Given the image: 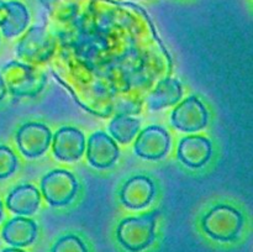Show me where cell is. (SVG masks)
I'll return each mask as SVG.
<instances>
[{"mask_svg":"<svg viewBox=\"0 0 253 252\" xmlns=\"http://www.w3.org/2000/svg\"><path fill=\"white\" fill-rule=\"evenodd\" d=\"M53 34L108 84L115 115L140 114L153 86L173 72L152 20L133 2L82 0L78 14Z\"/></svg>","mask_w":253,"mask_h":252,"instance_id":"1","label":"cell"},{"mask_svg":"<svg viewBox=\"0 0 253 252\" xmlns=\"http://www.w3.org/2000/svg\"><path fill=\"white\" fill-rule=\"evenodd\" d=\"M156 195V185L146 175H135L125 182L120 192L121 203L132 210L143 209L152 203Z\"/></svg>","mask_w":253,"mask_h":252,"instance_id":"14","label":"cell"},{"mask_svg":"<svg viewBox=\"0 0 253 252\" xmlns=\"http://www.w3.org/2000/svg\"><path fill=\"white\" fill-rule=\"evenodd\" d=\"M40 203V190L32 184L17 185L6 198V208L16 215L35 214L39 210Z\"/></svg>","mask_w":253,"mask_h":252,"instance_id":"17","label":"cell"},{"mask_svg":"<svg viewBox=\"0 0 253 252\" xmlns=\"http://www.w3.org/2000/svg\"><path fill=\"white\" fill-rule=\"evenodd\" d=\"M16 143L20 152L27 158L41 157L52 142V132L48 126L41 123H26L17 130Z\"/></svg>","mask_w":253,"mask_h":252,"instance_id":"10","label":"cell"},{"mask_svg":"<svg viewBox=\"0 0 253 252\" xmlns=\"http://www.w3.org/2000/svg\"><path fill=\"white\" fill-rule=\"evenodd\" d=\"M58 40L46 26L30 27L16 46V56L30 66L48 62L56 53Z\"/></svg>","mask_w":253,"mask_h":252,"instance_id":"4","label":"cell"},{"mask_svg":"<svg viewBox=\"0 0 253 252\" xmlns=\"http://www.w3.org/2000/svg\"><path fill=\"white\" fill-rule=\"evenodd\" d=\"M19 167V160L7 146L0 145V179H6Z\"/></svg>","mask_w":253,"mask_h":252,"instance_id":"21","label":"cell"},{"mask_svg":"<svg viewBox=\"0 0 253 252\" xmlns=\"http://www.w3.org/2000/svg\"><path fill=\"white\" fill-rule=\"evenodd\" d=\"M52 150L57 160L62 162H74L83 156L85 150V137L81 130L72 126H63L52 135Z\"/></svg>","mask_w":253,"mask_h":252,"instance_id":"12","label":"cell"},{"mask_svg":"<svg viewBox=\"0 0 253 252\" xmlns=\"http://www.w3.org/2000/svg\"><path fill=\"white\" fill-rule=\"evenodd\" d=\"M39 227L32 219L24 216L12 217L2 227L1 236L6 244L14 247H25L36 240Z\"/></svg>","mask_w":253,"mask_h":252,"instance_id":"16","label":"cell"},{"mask_svg":"<svg viewBox=\"0 0 253 252\" xmlns=\"http://www.w3.org/2000/svg\"><path fill=\"white\" fill-rule=\"evenodd\" d=\"M141 127V121L137 118H131L130 115L119 114L113 118L109 124V132L114 140L126 145L135 138Z\"/></svg>","mask_w":253,"mask_h":252,"instance_id":"19","label":"cell"},{"mask_svg":"<svg viewBox=\"0 0 253 252\" xmlns=\"http://www.w3.org/2000/svg\"><path fill=\"white\" fill-rule=\"evenodd\" d=\"M2 216H4V205H2L1 200H0V221H1Z\"/></svg>","mask_w":253,"mask_h":252,"instance_id":"26","label":"cell"},{"mask_svg":"<svg viewBox=\"0 0 253 252\" xmlns=\"http://www.w3.org/2000/svg\"><path fill=\"white\" fill-rule=\"evenodd\" d=\"M115 1H124V0H115Z\"/></svg>","mask_w":253,"mask_h":252,"instance_id":"27","label":"cell"},{"mask_svg":"<svg viewBox=\"0 0 253 252\" xmlns=\"http://www.w3.org/2000/svg\"><path fill=\"white\" fill-rule=\"evenodd\" d=\"M170 123L183 132H197L208 126L209 113L198 96L190 95L173 110Z\"/></svg>","mask_w":253,"mask_h":252,"instance_id":"8","label":"cell"},{"mask_svg":"<svg viewBox=\"0 0 253 252\" xmlns=\"http://www.w3.org/2000/svg\"><path fill=\"white\" fill-rule=\"evenodd\" d=\"M170 148V135L160 125L147 126L140 132L133 145L136 156L147 161L162 160Z\"/></svg>","mask_w":253,"mask_h":252,"instance_id":"9","label":"cell"},{"mask_svg":"<svg viewBox=\"0 0 253 252\" xmlns=\"http://www.w3.org/2000/svg\"><path fill=\"white\" fill-rule=\"evenodd\" d=\"M7 6L6 2H4L2 0H0V26L4 24V21L6 20L7 17Z\"/></svg>","mask_w":253,"mask_h":252,"instance_id":"23","label":"cell"},{"mask_svg":"<svg viewBox=\"0 0 253 252\" xmlns=\"http://www.w3.org/2000/svg\"><path fill=\"white\" fill-rule=\"evenodd\" d=\"M57 25L71 21L79 11L82 0H40Z\"/></svg>","mask_w":253,"mask_h":252,"instance_id":"20","label":"cell"},{"mask_svg":"<svg viewBox=\"0 0 253 252\" xmlns=\"http://www.w3.org/2000/svg\"><path fill=\"white\" fill-rule=\"evenodd\" d=\"M182 83L177 78L166 77L153 86L145 101L150 110H162L168 106L175 105L182 99Z\"/></svg>","mask_w":253,"mask_h":252,"instance_id":"15","label":"cell"},{"mask_svg":"<svg viewBox=\"0 0 253 252\" xmlns=\"http://www.w3.org/2000/svg\"><path fill=\"white\" fill-rule=\"evenodd\" d=\"M6 93H7V89H6V86H5L4 79H2L1 74H0V101H1L5 96H6Z\"/></svg>","mask_w":253,"mask_h":252,"instance_id":"24","label":"cell"},{"mask_svg":"<svg viewBox=\"0 0 253 252\" xmlns=\"http://www.w3.org/2000/svg\"><path fill=\"white\" fill-rule=\"evenodd\" d=\"M158 214V211H151L124 219L116 229V237L121 246L130 252H140L150 247L156 239Z\"/></svg>","mask_w":253,"mask_h":252,"instance_id":"5","label":"cell"},{"mask_svg":"<svg viewBox=\"0 0 253 252\" xmlns=\"http://www.w3.org/2000/svg\"><path fill=\"white\" fill-rule=\"evenodd\" d=\"M7 17L1 25V32L7 39L19 36L30 24V12L27 7L20 1H7Z\"/></svg>","mask_w":253,"mask_h":252,"instance_id":"18","label":"cell"},{"mask_svg":"<svg viewBox=\"0 0 253 252\" xmlns=\"http://www.w3.org/2000/svg\"><path fill=\"white\" fill-rule=\"evenodd\" d=\"M52 252H89L88 247L76 235H66L57 240L52 247Z\"/></svg>","mask_w":253,"mask_h":252,"instance_id":"22","label":"cell"},{"mask_svg":"<svg viewBox=\"0 0 253 252\" xmlns=\"http://www.w3.org/2000/svg\"><path fill=\"white\" fill-rule=\"evenodd\" d=\"M120 156L118 143L103 131L91 133L86 145V160L91 167L106 169L115 165Z\"/></svg>","mask_w":253,"mask_h":252,"instance_id":"11","label":"cell"},{"mask_svg":"<svg viewBox=\"0 0 253 252\" xmlns=\"http://www.w3.org/2000/svg\"><path fill=\"white\" fill-rule=\"evenodd\" d=\"M0 74L7 91L15 98H35L47 83V74L42 69L17 61L4 64Z\"/></svg>","mask_w":253,"mask_h":252,"instance_id":"3","label":"cell"},{"mask_svg":"<svg viewBox=\"0 0 253 252\" xmlns=\"http://www.w3.org/2000/svg\"><path fill=\"white\" fill-rule=\"evenodd\" d=\"M177 156L187 167L193 169L204 167L212 156L211 141L202 135L185 136L178 145Z\"/></svg>","mask_w":253,"mask_h":252,"instance_id":"13","label":"cell"},{"mask_svg":"<svg viewBox=\"0 0 253 252\" xmlns=\"http://www.w3.org/2000/svg\"><path fill=\"white\" fill-rule=\"evenodd\" d=\"M49 61L53 78L69 91L82 109L99 118L114 115V96L108 84L69 47L58 42L56 53Z\"/></svg>","mask_w":253,"mask_h":252,"instance_id":"2","label":"cell"},{"mask_svg":"<svg viewBox=\"0 0 253 252\" xmlns=\"http://www.w3.org/2000/svg\"><path fill=\"white\" fill-rule=\"evenodd\" d=\"M244 227V216L234 207L227 204L215 205L203 217V230L211 239L222 242L236 240Z\"/></svg>","mask_w":253,"mask_h":252,"instance_id":"6","label":"cell"},{"mask_svg":"<svg viewBox=\"0 0 253 252\" xmlns=\"http://www.w3.org/2000/svg\"><path fill=\"white\" fill-rule=\"evenodd\" d=\"M78 188V180L66 169L51 170L41 180L42 194L46 202L54 208L68 205L76 198Z\"/></svg>","mask_w":253,"mask_h":252,"instance_id":"7","label":"cell"},{"mask_svg":"<svg viewBox=\"0 0 253 252\" xmlns=\"http://www.w3.org/2000/svg\"><path fill=\"white\" fill-rule=\"evenodd\" d=\"M1 252H25V251H22V250H19L17 247H9V249L2 250Z\"/></svg>","mask_w":253,"mask_h":252,"instance_id":"25","label":"cell"}]
</instances>
